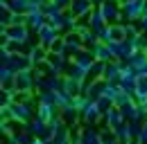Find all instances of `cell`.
I'll use <instances>...</instances> for the list:
<instances>
[{"instance_id":"1","label":"cell","mask_w":147,"mask_h":144,"mask_svg":"<svg viewBox=\"0 0 147 144\" xmlns=\"http://www.w3.org/2000/svg\"><path fill=\"white\" fill-rule=\"evenodd\" d=\"M140 11H145V0H129V2H125V14L129 16V20H136L140 16Z\"/></svg>"},{"instance_id":"2","label":"cell","mask_w":147,"mask_h":144,"mask_svg":"<svg viewBox=\"0 0 147 144\" xmlns=\"http://www.w3.org/2000/svg\"><path fill=\"white\" fill-rule=\"evenodd\" d=\"M107 119H109V124H113L115 128H118V126H122V113H118V110H111L109 115H107Z\"/></svg>"},{"instance_id":"3","label":"cell","mask_w":147,"mask_h":144,"mask_svg":"<svg viewBox=\"0 0 147 144\" xmlns=\"http://www.w3.org/2000/svg\"><path fill=\"white\" fill-rule=\"evenodd\" d=\"M41 41H43L45 45L52 43V41H55V29H52V27H43V29H41Z\"/></svg>"},{"instance_id":"4","label":"cell","mask_w":147,"mask_h":144,"mask_svg":"<svg viewBox=\"0 0 147 144\" xmlns=\"http://www.w3.org/2000/svg\"><path fill=\"white\" fill-rule=\"evenodd\" d=\"M120 77H122V74H120V65L113 63V65L107 68V79H120Z\"/></svg>"},{"instance_id":"5","label":"cell","mask_w":147,"mask_h":144,"mask_svg":"<svg viewBox=\"0 0 147 144\" xmlns=\"http://www.w3.org/2000/svg\"><path fill=\"white\" fill-rule=\"evenodd\" d=\"M9 36L14 41H25V29H9Z\"/></svg>"},{"instance_id":"6","label":"cell","mask_w":147,"mask_h":144,"mask_svg":"<svg viewBox=\"0 0 147 144\" xmlns=\"http://www.w3.org/2000/svg\"><path fill=\"white\" fill-rule=\"evenodd\" d=\"M86 9H88V2H73V11H77V14H82Z\"/></svg>"},{"instance_id":"7","label":"cell","mask_w":147,"mask_h":144,"mask_svg":"<svg viewBox=\"0 0 147 144\" xmlns=\"http://www.w3.org/2000/svg\"><path fill=\"white\" fill-rule=\"evenodd\" d=\"M140 27H143V32H147V16H143V23H140Z\"/></svg>"},{"instance_id":"8","label":"cell","mask_w":147,"mask_h":144,"mask_svg":"<svg viewBox=\"0 0 147 144\" xmlns=\"http://www.w3.org/2000/svg\"><path fill=\"white\" fill-rule=\"evenodd\" d=\"M145 56H147V45H145Z\"/></svg>"}]
</instances>
